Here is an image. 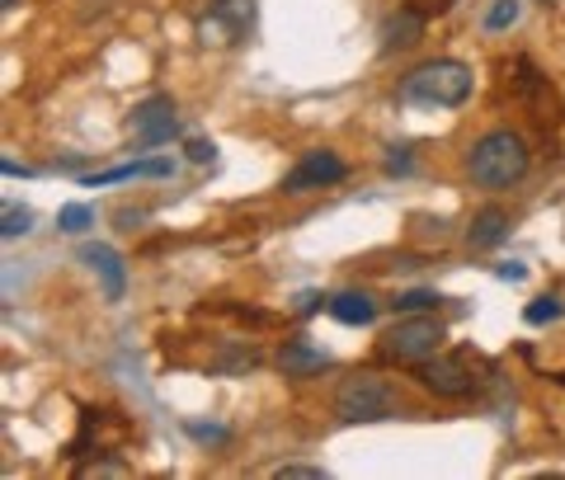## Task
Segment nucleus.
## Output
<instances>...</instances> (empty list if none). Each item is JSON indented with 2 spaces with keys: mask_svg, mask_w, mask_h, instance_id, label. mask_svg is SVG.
<instances>
[{
  "mask_svg": "<svg viewBox=\"0 0 565 480\" xmlns=\"http://www.w3.org/2000/svg\"><path fill=\"white\" fill-rule=\"evenodd\" d=\"M467 174L476 189H509L527 174V141L514 128H490L467 151Z\"/></svg>",
  "mask_w": 565,
  "mask_h": 480,
  "instance_id": "f257e3e1",
  "label": "nucleus"
},
{
  "mask_svg": "<svg viewBox=\"0 0 565 480\" xmlns=\"http://www.w3.org/2000/svg\"><path fill=\"white\" fill-rule=\"evenodd\" d=\"M471 90H476V76H471V66L457 57L424 62L401 85V95L411 104H424V109H457V104L471 99Z\"/></svg>",
  "mask_w": 565,
  "mask_h": 480,
  "instance_id": "f03ea898",
  "label": "nucleus"
},
{
  "mask_svg": "<svg viewBox=\"0 0 565 480\" xmlns=\"http://www.w3.org/2000/svg\"><path fill=\"white\" fill-rule=\"evenodd\" d=\"M401 396L382 377H344L334 391V415L344 424H377V419H396Z\"/></svg>",
  "mask_w": 565,
  "mask_h": 480,
  "instance_id": "7ed1b4c3",
  "label": "nucleus"
},
{
  "mask_svg": "<svg viewBox=\"0 0 565 480\" xmlns=\"http://www.w3.org/2000/svg\"><path fill=\"white\" fill-rule=\"evenodd\" d=\"M444 340H448L444 320H434V311H419V316H401L396 326L382 334V353L396 363H424L444 349Z\"/></svg>",
  "mask_w": 565,
  "mask_h": 480,
  "instance_id": "20e7f679",
  "label": "nucleus"
},
{
  "mask_svg": "<svg viewBox=\"0 0 565 480\" xmlns=\"http://www.w3.org/2000/svg\"><path fill=\"white\" fill-rule=\"evenodd\" d=\"M415 367H419L424 391H434V396H444V401H462L476 391V372L462 353H434V359H424Z\"/></svg>",
  "mask_w": 565,
  "mask_h": 480,
  "instance_id": "39448f33",
  "label": "nucleus"
},
{
  "mask_svg": "<svg viewBox=\"0 0 565 480\" xmlns=\"http://www.w3.org/2000/svg\"><path fill=\"white\" fill-rule=\"evenodd\" d=\"M174 132H180V118H174L170 95H151L132 109V141L137 147H166Z\"/></svg>",
  "mask_w": 565,
  "mask_h": 480,
  "instance_id": "423d86ee",
  "label": "nucleus"
},
{
  "mask_svg": "<svg viewBox=\"0 0 565 480\" xmlns=\"http://www.w3.org/2000/svg\"><path fill=\"white\" fill-rule=\"evenodd\" d=\"M344 174H349V166L334 151H307L288 174H282V193H311V189L340 184Z\"/></svg>",
  "mask_w": 565,
  "mask_h": 480,
  "instance_id": "0eeeda50",
  "label": "nucleus"
},
{
  "mask_svg": "<svg viewBox=\"0 0 565 480\" xmlns=\"http://www.w3.org/2000/svg\"><path fill=\"white\" fill-rule=\"evenodd\" d=\"M255 20V0H217L203 20V43H236Z\"/></svg>",
  "mask_w": 565,
  "mask_h": 480,
  "instance_id": "6e6552de",
  "label": "nucleus"
},
{
  "mask_svg": "<svg viewBox=\"0 0 565 480\" xmlns=\"http://www.w3.org/2000/svg\"><path fill=\"white\" fill-rule=\"evenodd\" d=\"M81 264H90L104 282V301H122V288H128V269H122V255L114 245H85Z\"/></svg>",
  "mask_w": 565,
  "mask_h": 480,
  "instance_id": "1a4fd4ad",
  "label": "nucleus"
},
{
  "mask_svg": "<svg viewBox=\"0 0 565 480\" xmlns=\"http://www.w3.org/2000/svg\"><path fill=\"white\" fill-rule=\"evenodd\" d=\"M330 367V353L316 349L311 340H288L278 349V372L282 377H316V372Z\"/></svg>",
  "mask_w": 565,
  "mask_h": 480,
  "instance_id": "9d476101",
  "label": "nucleus"
},
{
  "mask_svg": "<svg viewBox=\"0 0 565 480\" xmlns=\"http://www.w3.org/2000/svg\"><path fill=\"white\" fill-rule=\"evenodd\" d=\"M174 174V160L170 156H151V160H132V166H114V170H99L90 174L85 184H118V180H170Z\"/></svg>",
  "mask_w": 565,
  "mask_h": 480,
  "instance_id": "9b49d317",
  "label": "nucleus"
},
{
  "mask_svg": "<svg viewBox=\"0 0 565 480\" xmlns=\"http://www.w3.org/2000/svg\"><path fill=\"white\" fill-rule=\"evenodd\" d=\"M509 236V212L504 207H481L471 217V226H467V245L471 250H494Z\"/></svg>",
  "mask_w": 565,
  "mask_h": 480,
  "instance_id": "f8f14e48",
  "label": "nucleus"
},
{
  "mask_svg": "<svg viewBox=\"0 0 565 480\" xmlns=\"http://www.w3.org/2000/svg\"><path fill=\"white\" fill-rule=\"evenodd\" d=\"M424 39V14L415 10H396L392 20L382 24V52H405Z\"/></svg>",
  "mask_w": 565,
  "mask_h": 480,
  "instance_id": "ddd939ff",
  "label": "nucleus"
},
{
  "mask_svg": "<svg viewBox=\"0 0 565 480\" xmlns=\"http://www.w3.org/2000/svg\"><path fill=\"white\" fill-rule=\"evenodd\" d=\"M330 316L340 320V326H373V316H377V301L359 292V288H349V292H334L330 297Z\"/></svg>",
  "mask_w": 565,
  "mask_h": 480,
  "instance_id": "4468645a",
  "label": "nucleus"
},
{
  "mask_svg": "<svg viewBox=\"0 0 565 480\" xmlns=\"http://www.w3.org/2000/svg\"><path fill=\"white\" fill-rule=\"evenodd\" d=\"M90 226H95V207L90 203H66L57 212V231H66V236H85Z\"/></svg>",
  "mask_w": 565,
  "mask_h": 480,
  "instance_id": "2eb2a0df",
  "label": "nucleus"
},
{
  "mask_svg": "<svg viewBox=\"0 0 565 480\" xmlns=\"http://www.w3.org/2000/svg\"><path fill=\"white\" fill-rule=\"evenodd\" d=\"M438 301L444 297H438L434 288H411V292H401L392 307H396V316H419V311H438Z\"/></svg>",
  "mask_w": 565,
  "mask_h": 480,
  "instance_id": "dca6fc26",
  "label": "nucleus"
},
{
  "mask_svg": "<svg viewBox=\"0 0 565 480\" xmlns=\"http://www.w3.org/2000/svg\"><path fill=\"white\" fill-rule=\"evenodd\" d=\"M519 14H523V6H519V0H494V6L486 10V29H490V33H500V29H514V24H519Z\"/></svg>",
  "mask_w": 565,
  "mask_h": 480,
  "instance_id": "f3484780",
  "label": "nucleus"
},
{
  "mask_svg": "<svg viewBox=\"0 0 565 480\" xmlns=\"http://www.w3.org/2000/svg\"><path fill=\"white\" fill-rule=\"evenodd\" d=\"M6 226H0V236L14 241V236H29V226H33V212L20 207V203H6V217H0Z\"/></svg>",
  "mask_w": 565,
  "mask_h": 480,
  "instance_id": "a211bd4d",
  "label": "nucleus"
},
{
  "mask_svg": "<svg viewBox=\"0 0 565 480\" xmlns=\"http://www.w3.org/2000/svg\"><path fill=\"white\" fill-rule=\"evenodd\" d=\"M274 480H326V467H307V461H282V467H274Z\"/></svg>",
  "mask_w": 565,
  "mask_h": 480,
  "instance_id": "6ab92c4d",
  "label": "nucleus"
},
{
  "mask_svg": "<svg viewBox=\"0 0 565 480\" xmlns=\"http://www.w3.org/2000/svg\"><path fill=\"white\" fill-rule=\"evenodd\" d=\"M523 316H527V326H546V320L561 316V301H556V297H542V301H533V307H527Z\"/></svg>",
  "mask_w": 565,
  "mask_h": 480,
  "instance_id": "aec40b11",
  "label": "nucleus"
},
{
  "mask_svg": "<svg viewBox=\"0 0 565 480\" xmlns=\"http://www.w3.org/2000/svg\"><path fill=\"white\" fill-rule=\"evenodd\" d=\"M184 156L193 160V166H212V160H217V147H212L207 137H193L189 147H184Z\"/></svg>",
  "mask_w": 565,
  "mask_h": 480,
  "instance_id": "412c9836",
  "label": "nucleus"
},
{
  "mask_svg": "<svg viewBox=\"0 0 565 480\" xmlns=\"http://www.w3.org/2000/svg\"><path fill=\"white\" fill-rule=\"evenodd\" d=\"M321 307H330V297H321L316 288H307V292H297V316H316Z\"/></svg>",
  "mask_w": 565,
  "mask_h": 480,
  "instance_id": "4be33fe9",
  "label": "nucleus"
},
{
  "mask_svg": "<svg viewBox=\"0 0 565 480\" xmlns=\"http://www.w3.org/2000/svg\"><path fill=\"white\" fill-rule=\"evenodd\" d=\"M189 434H193V438H207V442H222V438H226L222 424H189Z\"/></svg>",
  "mask_w": 565,
  "mask_h": 480,
  "instance_id": "5701e85b",
  "label": "nucleus"
},
{
  "mask_svg": "<svg viewBox=\"0 0 565 480\" xmlns=\"http://www.w3.org/2000/svg\"><path fill=\"white\" fill-rule=\"evenodd\" d=\"M386 170H392V174H405V170H411V151L396 147L392 156H386Z\"/></svg>",
  "mask_w": 565,
  "mask_h": 480,
  "instance_id": "b1692460",
  "label": "nucleus"
},
{
  "mask_svg": "<svg viewBox=\"0 0 565 480\" xmlns=\"http://www.w3.org/2000/svg\"><path fill=\"white\" fill-rule=\"evenodd\" d=\"M137 222H141V212H132V207H122V212H118V226H122V231H132Z\"/></svg>",
  "mask_w": 565,
  "mask_h": 480,
  "instance_id": "393cba45",
  "label": "nucleus"
},
{
  "mask_svg": "<svg viewBox=\"0 0 565 480\" xmlns=\"http://www.w3.org/2000/svg\"><path fill=\"white\" fill-rule=\"evenodd\" d=\"M500 278L504 282H519L523 278V264H500Z\"/></svg>",
  "mask_w": 565,
  "mask_h": 480,
  "instance_id": "a878e982",
  "label": "nucleus"
},
{
  "mask_svg": "<svg viewBox=\"0 0 565 480\" xmlns=\"http://www.w3.org/2000/svg\"><path fill=\"white\" fill-rule=\"evenodd\" d=\"M14 6H20V0H0V10H14Z\"/></svg>",
  "mask_w": 565,
  "mask_h": 480,
  "instance_id": "bb28decb",
  "label": "nucleus"
}]
</instances>
